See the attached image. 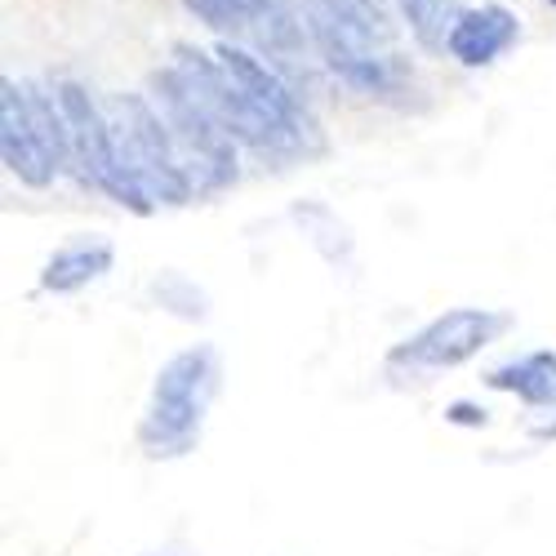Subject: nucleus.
Listing matches in <instances>:
<instances>
[{"label":"nucleus","mask_w":556,"mask_h":556,"mask_svg":"<svg viewBox=\"0 0 556 556\" xmlns=\"http://www.w3.org/2000/svg\"><path fill=\"white\" fill-rule=\"evenodd\" d=\"M303 18L326 67L361 99L396 103L409 89L405 59L396 54L379 14H369L361 0H303Z\"/></svg>","instance_id":"f257e3e1"},{"label":"nucleus","mask_w":556,"mask_h":556,"mask_svg":"<svg viewBox=\"0 0 556 556\" xmlns=\"http://www.w3.org/2000/svg\"><path fill=\"white\" fill-rule=\"evenodd\" d=\"M218 388H223L218 348L197 343V348H182L178 356H169L156 369L148 405L138 414V428H134L138 450L152 463L188 458L205 437Z\"/></svg>","instance_id":"f03ea898"},{"label":"nucleus","mask_w":556,"mask_h":556,"mask_svg":"<svg viewBox=\"0 0 556 556\" xmlns=\"http://www.w3.org/2000/svg\"><path fill=\"white\" fill-rule=\"evenodd\" d=\"M0 161L31 192H45L72 165L67 121L54 89L0 76Z\"/></svg>","instance_id":"7ed1b4c3"},{"label":"nucleus","mask_w":556,"mask_h":556,"mask_svg":"<svg viewBox=\"0 0 556 556\" xmlns=\"http://www.w3.org/2000/svg\"><path fill=\"white\" fill-rule=\"evenodd\" d=\"M148 99L156 103L174 148L188 165L192 182H197V197H218L237 182L241 165H237V138H231L218 116L192 94V85L178 76V67H161L148 76Z\"/></svg>","instance_id":"20e7f679"},{"label":"nucleus","mask_w":556,"mask_h":556,"mask_svg":"<svg viewBox=\"0 0 556 556\" xmlns=\"http://www.w3.org/2000/svg\"><path fill=\"white\" fill-rule=\"evenodd\" d=\"M54 94H59V108H63V121H67V161H72L76 178L85 182V188L112 197L121 210L148 218L156 205L143 188H138V178L121 165L108 108H99L94 99H89V89L80 80H54Z\"/></svg>","instance_id":"39448f33"},{"label":"nucleus","mask_w":556,"mask_h":556,"mask_svg":"<svg viewBox=\"0 0 556 556\" xmlns=\"http://www.w3.org/2000/svg\"><path fill=\"white\" fill-rule=\"evenodd\" d=\"M108 116L121 165L138 178V188L152 197V205H188L197 197V182L182 165L156 103L148 94H116L108 99Z\"/></svg>","instance_id":"423d86ee"},{"label":"nucleus","mask_w":556,"mask_h":556,"mask_svg":"<svg viewBox=\"0 0 556 556\" xmlns=\"http://www.w3.org/2000/svg\"><path fill=\"white\" fill-rule=\"evenodd\" d=\"M517 316L498 307H450L419 326L409 339L392 343L383 365L392 375H445L477 361L485 348H494L503 334H513Z\"/></svg>","instance_id":"0eeeda50"},{"label":"nucleus","mask_w":556,"mask_h":556,"mask_svg":"<svg viewBox=\"0 0 556 556\" xmlns=\"http://www.w3.org/2000/svg\"><path fill=\"white\" fill-rule=\"evenodd\" d=\"M169 67H178V76L192 85V94L218 116V125H223L231 138H237L241 148H250V152L263 156V161H294L290 143L267 125V116L250 103L245 89L227 76V67L218 63V54H205V50H197V45L178 40Z\"/></svg>","instance_id":"6e6552de"},{"label":"nucleus","mask_w":556,"mask_h":556,"mask_svg":"<svg viewBox=\"0 0 556 556\" xmlns=\"http://www.w3.org/2000/svg\"><path fill=\"white\" fill-rule=\"evenodd\" d=\"M205 27L223 36H245L271 59H294L303 50V27L290 0H182Z\"/></svg>","instance_id":"1a4fd4ad"},{"label":"nucleus","mask_w":556,"mask_h":556,"mask_svg":"<svg viewBox=\"0 0 556 556\" xmlns=\"http://www.w3.org/2000/svg\"><path fill=\"white\" fill-rule=\"evenodd\" d=\"M521 36V18L507 5H481V10H463V18L450 31L445 54L458 67H490L498 63Z\"/></svg>","instance_id":"9d476101"},{"label":"nucleus","mask_w":556,"mask_h":556,"mask_svg":"<svg viewBox=\"0 0 556 556\" xmlns=\"http://www.w3.org/2000/svg\"><path fill=\"white\" fill-rule=\"evenodd\" d=\"M112 267H116V245L108 237H72L45 258L36 286H40V294L63 299V294H80L85 286L103 281Z\"/></svg>","instance_id":"9b49d317"},{"label":"nucleus","mask_w":556,"mask_h":556,"mask_svg":"<svg viewBox=\"0 0 556 556\" xmlns=\"http://www.w3.org/2000/svg\"><path fill=\"white\" fill-rule=\"evenodd\" d=\"M490 392H507L530 409H556V352L539 348L517 361H503L485 375Z\"/></svg>","instance_id":"f8f14e48"},{"label":"nucleus","mask_w":556,"mask_h":556,"mask_svg":"<svg viewBox=\"0 0 556 556\" xmlns=\"http://www.w3.org/2000/svg\"><path fill=\"white\" fill-rule=\"evenodd\" d=\"M396 5L409 23L414 40H419L428 54H445L450 31L463 18V0H396Z\"/></svg>","instance_id":"ddd939ff"},{"label":"nucleus","mask_w":556,"mask_h":556,"mask_svg":"<svg viewBox=\"0 0 556 556\" xmlns=\"http://www.w3.org/2000/svg\"><path fill=\"white\" fill-rule=\"evenodd\" d=\"M294 218L303 223L307 241L320 250V258H326L330 267H348L352 263V231L339 223L334 210H326V205H299Z\"/></svg>","instance_id":"4468645a"},{"label":"nucleus","mask_w":556,"mask_h":556,"mask_svg":"<svg viewBox=\"0 0 556 556\" xmlns=\"http://www.w3.org/2000/svg\"><path fill=\"white\" fill-rule=\"evenodd\" d=\"M148 294H152L156 307L174 312L178 320H205V316H210V299H205V290H201L197 281H188L182 271H161L156 281L148 286Z\"/></svg>","instance_id":"2eb2a0df"},{"label":"nucleus","mask_w":556,"mask_h":556,"mask_svg":"<svg viewBox=\"0 0 556 556\" xmlns=\"http://www.w3.org/2000/svg\"><path fill=\"white\" fill-rule=\"evenodd\" d=\"M445 419H450V424H463V428H485V424H490V409L458 401V405H450V409H445Z\"/></svg>","instance_id":"dca6fc26"},{"label":"nucleus","mask_w":556,"mask_h":556,"mask_svg":"<svg viewBox=\"0 0 556 556\" xmlns=\"http://www.w3.org/2000/svg\"><path fill=\"white\" fill-rule=\"evenodd\" d=\"M361 5H365L369 14H383V0H361Z\"/></svg>","instance_id":"f3484780"},{"label":"nucleus","mask_w":556,"mask_h":556,"mask_svg":"<svg viewBox=\"0 0 556 556\" xmlns=\"http://www.w3.org/2000/svg\"><path fill=\"white\" fill-rule=\"evenodd\" d=\"M547 5H552V10H556V0H547Z\"/></svg>","instance_id":"a211bd4d"}]
</instances>
